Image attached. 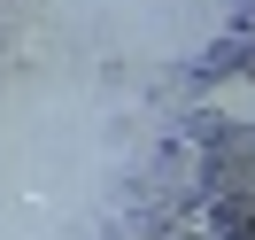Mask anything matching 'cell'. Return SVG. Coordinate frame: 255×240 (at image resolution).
<instances>
[{
  "instance_id": "6da1fadb",
  "label": "cell",
  "mask_w": 255,
  "mask_h": 240,
  "mask_svg": "<svg viewBox=\"0 0 255 240\" xmlns=\"http://www.w3.org/2000/svg\"><path fill=\"white\" fill-rule=\"evenodd\" d=\"M201 109H209V116H224V124H240V132H255V70H232V78H217Z\"/></svg>"
}]
</instances>
